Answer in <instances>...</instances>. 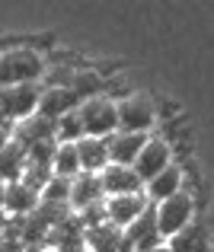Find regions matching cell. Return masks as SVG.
Segmentation results:
<instances>
[{"mask_svg": "<svg viewBox=\"0 0 214 252\" xmlns=\"http://www.w3.org/2000/svg\"><path fill=\"white\" fill-rule=\"evenodd\" d=\"M42 70H45V64L32 48H6V51H0V86L36 83Z\"/></svg>", "mask_w": 214, "mask_h": 252, "instance_id": "obj_1", "label": "cell"}, {"mask_svg": "<svg viewBox=\"0 0 214 252\" xmlns=\"http://www.w3.org/2000/svg\"><path fill=\"white\" fill-rule=\"evenodd\" d=\"M80 115V128H83V137H93V141H106L118 131V115H115V102H109L106 96L90 99V102H80L77 109Z\"/></svg>", "mask_w": 214, "mask_h": 252, "instance_id": "obj_2", "label": "cell"}, {"mask_svg": "<svg viewBox=\"0 0 214 252\" xmlns=\"http://www.w3.org/2000/svg\"><path fill=\"white\" fill-rule=\"evenodd\" d=\"M153 214H157V230H160V236H163V240H173L179 230H185V227L192 223L195 201H192L185 191H176V195H170L166 201H160L157 208H153Z\"/></svg>", "mask_w": 214, "mask_h": 252, "instance_id": "obj_3", "label": "cell"}, {"mask_svg": "<svg viewBox=\"0 0 214 252\" xmlns=\"http://www.w3.org/2000/svg\"><path fill=\"white\" fill-rule=\"evenodd\" d=\"M115 115H118V131H125V134H147V128L157 118L147 96H128L125 102L115 105Z\"/></svg>", "mask_w": 214, "mask_h": 252, "instance_id": "obj_4", "label": "cell"}, {"mask_svg": "<svg viewBox=\"0 0 214 252\" xmlns=\"http://www.w3.org/2000/svg\"><path fill=\"white\" fill-rule=\"evenodd\" d=\"M38 96H42V90H38L36 83H23V86H3V115L6 122H26V118L36 115L38 109Z\"/></svg>", "mask_w": 214, "mask_h": 252, "instance_id": "obj_5", "label": "cell"}, {"mask_svg": "<svg viewBox=\"0 0 214 252\" xmlns=\"http://www.w3.org/2000/svg\"><path fill=\"white\" fill-rule=\"evenodd\" d=\"M122 233H125V243L131 246V252H150L153 246H160V243H163V236H160V230H157V214H153V204H147L144 214L138 217V220H131Z\"/></svg>", "mask_w": 214, "mask_h": 252, "instance_id": "obj_6", "label": "cell"}, {"mask_svg": "<svg viewBox=\"0 0 214 252\" xmlns=\"http://www.w3.org/2000/svg\"><path fill=\"white\" fill-rule=\"evenodd\" d=\"M99 182H103V195L118 198V195H141L144 182L138 179V172L131 166H115L109 163L103 172H99Z\"/></svg>", "mask_w": 214, "mask_h": 252, "instance_id": "obj_7", "label": "cell"}, {"mask_svg": "<svg viewBox=\"0 0 214 252\" xmlns=\"http://www.w3.org/2000/svg\"><path fill=\"white\" fill-rule=\"evenodd\" d=\"M166 166H170V144L166 141H147L144 150L138 154V160L131 163V169L138 172V179L147 185L157 172H163Z\"/></svg>", "mask_w": 214, "mask_h": 252, "instance_id": "obj_8", "label": "cell"}, {"mask_svg": "<svg viewBox=\"0 0 214 252\" xmlns=\"http://www.w3.org/2000/svg\"><path fill=\"white\" fill-rule=\"evenodd\" d=\"M147 198L144 195H118V198H106V223L125 230L131 220L144 214Z\"/></svg>", "mask_w": 214, "mask_h": 252, "instance_id": "obj_9", "label": "cell"}, {"mask_svg": "<svg viewBox=\"0 0 214 252\" xmlns=\"http://www.w3.org/2000/svg\"><path fill=\"white\" fill-rule=\"evenodd\" d=\"M147 141H150L147 134H125V131H115L112 137H106L109 163H115V166H131V163L138 160V154L144 150Z\"/></svg>", "mask_w": 214, "mask_h": 252, "instance_id": "obj_10", "label": "cell"}, {"mask_svg": "<svg viewBox=\"0 0 214 252\" xmlns=\"http://www.w3.org/2000/svg\"><path fill=\"white\" fill-rule=\"evenodd\" d=\"M71 112H77V99H73V93L68 90V86H48V90H42L36 115L58 122V118L71 115Z\"/></svg>", "mask_w": 214, "mask_h": 252, "instance_id": "obj_11", "label": "cell"}, {"mask_svg": "<svg viewBox=\"0 0 214 252\" xmlns=\"http://www.w3.org/2000/svg\"><path fill=\"white\" fill-rule=\"evenodd\" d=\"M83 246L86 252H131L125 243V233L112 223H99L93 230H83Z\"/></svg>", "mask_w": 214, "mask_h": 252, "instance_id": "obj_12", "label": "cell"}, {"mask_svg": "<svg viewBox=\"0 0 214 252\" xmlns=\"http://www.w3.org/2000/svg\"><path fill=\"white\" fill-rule=\"evenodd\" d=\"M96 201H103V182H99L96 172L73 176V182H71V211L73 214L83 211L86 204H96Z\"/></svg>", "mask_w": 214, "mask_h": 252, "instance_id": "obj_13", "label": "cell"}, {"mask_svg": "<svg viewBox=\"0 0 214 252\" xmlns=\"http://www.w3.org/2000/svg\"><path fill=\"white\" fill-rule=\"evenodd\" d=\"M38 208V195L32 189H26L23 182H10L3 195V214L6 217H29Z\"/></svg>", "mask_w": 214, "mask_h": 252, "instance_id": "obj_14", "label": "cell"}, {"mask_svg": "<svg viewBox=\"0 0 214 252\" xmlns=\"http://www.w3.org/2000/svg\"><path fill=\"white\" fill-rule=\"evenodd\" d=\"M55 128H58V122L32 115V118H26V122L16 125V137H13V141L23 144V147H32V144H42V141H55Z\"/></svg>", "mask_w": 214, "mask_h": 252, "instance_id": "obj_15", "label": "cell"}, {"mask_svg": "<svg viewBox=\"0 0 214 252\" xmlns=\"http://www.w3.org/2000/svg\"><path fill=\"white\" fill-rule=\"evenodd\" d=\"M77 157H80V172H103L109 166V150L106 141H93V137H80L77 141Z\"/></svg>", "mask_w": 214, "mask_h": 252, "instance_id": "obj_16", "label": "cell"}, {"mask_svg": "<svg viewBox=\"0 0 214 252\" xmlns=\"http://www.w3.org/2000/svg\"><path fill=\"white\" fill-rule=\"evenodd\" d=\"M68 90L73 93V99L77 102H90V99H99L106 90V80L96 74V70H77V74L68 77Z\"/></svg>", "mask_w": 214, "mask_h": 252, "instance_id": "obj_17", "label": "cell"}, {"mask_svg": "<svg viewBox=\"0 0 214 252\" xmlns=\"http://www.w3.org/2000/svg\"><path fill=\"white\" fill-rule=\"evenodd\" d=\"M26 169V147L16 141H10L3 150H0V182L10 185V182H19Z\"/></svg>", "mask_w": 214, "mask_h": 252, "instance_id": "obj_18", "label": "cell"}, {"mask_svg": "<svg viewBox=\"0 0 214 252\" xmlns=\"http://www.w3.org/2000/svg\"><path fill=\"white\" fill-rule=\"evenodd\" d=\"M179 185H182V172H179L176 166H166L163 172H157V176H153L150 182H147V198L160 204V201H166L170 195L182 191Z\"/></svg>", "mask_w": 214, "mask_h": 252, "instance_id": "obj_19", "label": "cell"}, {"mask_svg": "<svg viewBox=\"0 0 214 252\" xmlns=\"http://www.w3.org/2000/svg\"><path fill=\"white\" fill-rule=\"evenodd\" d=\"M166 246H170L173 252H211L205 230H202V227H195V223H189L185 230H179V233L173 236Z\"/></svg>", "mask_w": 214, "mask_h": 252, "instance_id": "obj_20", "label": "cell"}, {"mask_svg": "<svg viewBox=\"0 0 214 252\" xmlns=\"http://www.w3.org/2000/svg\"><path fill=\"white\" fill-rule=\"evenodd\" d=\"M51 172L61 179H73L80 176V157H77V144H58L55 150V163H51Z\"/></svg>", "mask_w": 214, "mask_h": 252, "instance_id": "obj_21", "label": "cell"}, {"mask_svg": "<svg viewBox=\"0 0 214 252\" xmlns=\"http://www.w3.org/2000/svg\"><path fill=\"white\" fill-rule=\"evenodd\" d=\"M71 182H73V179L51 176L48 185L42 189V195H38V201H48V204H71Z\"/></svg>", "mask_w": 214, "mask_h": 252, "instance_id": "obj_22", "label": "cell"}, {"mask_svg": "<svg viewBox=\"0 0 214 252\" xmlns=\"http://www.w3.org/2000/svg\"><path fill=\"white\" fill-rule=\"evenodd\" d=\"M55 150H58V141H42V144L26 147V166H45V169H51V163H55Z\"/></svg>", "mask_w": 214, "mask_h": 252, "instance_id": "obj_23", "label": "cell"}, {"mask_svg": "<svg viewBox=\"0 0 214 252\" xmlns=\"http://www.w3.org/2000/svg\"><path fill=\"white\" fill-rule=\"evenodd\" d=\"M80 137H83V128H80V115L77 112L58 118V128H55V141L58 144H77Z\"/></svg>", "mask_w": 214, "mask_h": 252, "instance_id": "obj_24", "label": "cell"}, {"mask_svg": "<svg viewBox=\"0 0 214 252\" xmlns=\"http://www.w3.org/2000/svg\"><path fill=\"white\" fill-rule=\"evenodd\" d=\"M32 214H36L38 220H45L48 227H58V223L71 220L73 211H71V204H48V201H38V208L32 211Z\"/></svg>", "mask_w": 214, "mask_h": 252, "instance_id": "obj_25", "label": "cell"}, {"mask_svg": "<svg viewBox=\"0 0 214 252\" xmlns=\"http://www.w3.org/2000/svg\"><path fill=\"white\" fill-rule=\"evenodd\" d=\"M55 176L51 169H45V166H26L23 169V176H19V182L26 185V189H32L36 195H42V189L48 185V179Z\"/></svg>", "mask_w": 214, "mask_h": 252, "instance_id": "obj_26", "label": "cell"}, {"mask_svg": "<svg viewBox=\"0 0 214 252\" xmlns=\"http://www.w3.org/2000/svg\"><path fill=\"white\" fill-rule=\"evenodd\" d=\"M77 223L83 230H93V227H99V223H106V198L103 201H96V204H86L83 211H77Z\"/></svg>", "mask_w": 214, "mask_h": 252, "instance_id": "obj_27", "label": "cell"}, {"mask_svg": "<svg viewBox=\"0 0 214 252\" xmlns=\"http://www.w3.org/2000/svg\"><path fill=\"white\" fill-rule=\"evenodd\" d=\"M10 141H13V137H10V131H6V125H3V128H0V150H3Z\"/></svg>", "mask_w": 214, "mask_h": 252, "instance_id": "obj_28", "label": "cell"}, {"mask_svg": "<svg viewBox=\"0 0 214 252\" xmlns=\"http://www.w3.org/2000/svg\"><path fill=\"white\" fill-rule=\"evenodd\" d=\"M6 125V115H3V86H0V128Z\"/></svg>", "mask_w": 214, "mask_h": 252, "instance_id": "obj_29", "label": "cell"}, {"mask_svg": "<svg viewBox=\"0 0 214 252\" xmlns=\"http://www.w3.org/2000/svg\"><path fill=\"white\" fill-rule=\"evenodd\" d=\"M3 230H6V214L0 211V240H3Z\"/></svg>", "mask_w": 214, "mask_h": 252, "instance_id": "obj_30", "label": "cell"}, {"mask_svg": "<svg viewBox=\"0 0 214 252\" xmlns=\"http://www.w3.org/2000/svg\"><path fill=\"white\" fill-rule=\"evenodd\" d=\"M150 252H173V249H170V246H166V243H160V246H153Z\"/></svg>", "mask_w": 214, "mask_h": 252, "instance_id": "obj_31", "label": "cell"}, {"mask_svg": "<svg viewBox=\"0 0 214 252\" xmlns=\"http://www.w3.org/2000/svg\"><path fill=\"white\" fill-rule=\"evenodd\" d=\"M3 195H6V185L0 182V211H3Z\"/></svg>", "mask_w": 214, "mask_h": 252, "instance_id": "obj_32", "label": "cell"}]
</instances>
